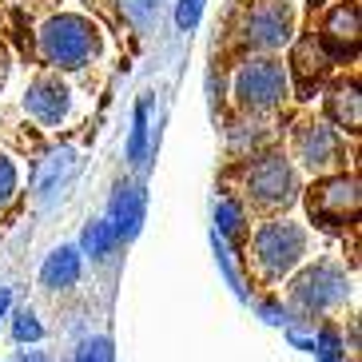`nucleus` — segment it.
Segmentation results:
<instances>
[{"mask_svg": "<svg viewBox=\"0 0 362 362\" xmlns=\"http://www.w3.org/2000/svg\"><path fill=\"white\" fill-rule=\"evenodd\" d=\"M12 195H16V168H12V160L0 156V211L12 203Z\"/></svg>", "mask_w": 362, "mask_h": 362, "instance_id": "16", "label": "nucleus"}, {"mask_svg": "<svg viewBox=\"0 0 362 362\" xmlns=\"http://www.w3.org/2000/svg\"><path fill=\"white\" fill-rule=\"evenodd\" d=\"M21 362H52V358H48V354H40V351H24Z\"/></svg>", "mask_w": 362, "mask_h": 362, "instance_id": "19", "label": "nucleus"}, {"mask_svg": "<svg viewBox=\"0 0 362 362\" xmlns=\"http://www.w3.org/2000/svg\"><path fill=\"white\" fill-rule=\"evenodd\" d=\"M76 362H112V342L107 339H88L80 351H76Z\"/></svg>", "mask_w": 362, "mask_h": 362, "instance_id": "14", "label": "nucleus"}, {"mask_svg": "<svg viewBox=\"0 0 362 362\" xmlns=\"http://www.w3.org/2000/svg\"><path fill=\"white\" fill-rule=\"evenodd\" d=\"M124 12H128V21H136V24H151L156 12H160V0H124Z\"/></svg>", "mask_w": 362, "mask_h": 362, "instance_id": "15", "label": "nucleus"}, {"mask_svg": "<svg viewBox=\"0 0 362 362\" xmlns=\"http://www.w3.org/2000/svg\"><path fill=\"white\" fill-rule=\"evenodd\" d=\"M310 247V231L303 223H291V219H267L263 227L251 239V259H255L259 275L267 283H279L287 279L303 259H307Z\"/></svg>", "mask_w": 362, "mask_h": 362, "instance_id": "2", "label": "nucleus"}, {"mask_svg": "<svg viewBox=\"0 0 362 362\" xmlns=\"http://www.w3.org/2000/svg\"><path fill=\"white\" fill-rule=\"evenodd\" d=\"M235 96L251 112L275 107L279 100L287 96V72H283V64H275V60H251L239 72V80H235Z\"/></svg>", "mask_w": 362, "mask_h": 362, "instance_id": "7", "label": "nucleus"}, {"mask_svg": "<svg viewBox=\"0 0 362 362\" xmlns=\"http://www.w3.org/2000/svg\"><path fill=\"white\" fill-rule=\"evenodd\" d=\"M287 28H291V8L283 0H267L259 4L251 24H247V36L259 44V48H275V44L287 40Z\"/></svg>", "mask_w": 362, "mask_h": 362, "instance_id": "9", "label": "nucleus"}, {"mask_svg": "<svg viewBox=\"0 0 362 362\" xmlns=\"http://www.w3.org/2000/svg\"><path fill=\"white\" fill-rule=\"evenodd\" d=\"M247 199H251V207H259L267 215L287 211L291 203L298 199V175L287 156L271 151V156H259L247 168Z\"/></svg>", "mask_w": 362, "mask_h": 362, "instance_id": "4", "label": "nucleus"}, {"mask_svg": "<svg viewBox=\"0 0 362 362\" xmlns=\"http://www.w3.org/2000/svg\"><path fill=\"white\" fill-rule=\"evenodd\" d=\"M291 68H295V76L303 80V84H319L322 76H327V68H330V60H327V52H322V40H315V36H303L298 40V48H295V56H291Z\"/></svg>", "mask_w": 362, "mask_h": 362, "instance_id": "12", "label": "nucleus"}, {"mask_svg": "<svg viewBox=\"0 0 362 362\" xmlns=\"http://www.w3.org/2000/svg\"><path fill=\"white\" fill-rule=\"evenodd\" d=\"M195 12H199V0H183V8H180V24H195Z\"/></svg>", "mask_w": 362, "mask_h": 362, "instance_id": "18", "label": "nucleus"}, {"mask_svg": "<svg viewBox=\"0 0 362 362\" xmlns=\"http://www.w3.org/2000/svg\"><path fill=\"white\" fill-rule=\"evenodd\" d=\"M358 175H346V171H334V175H322L315 180V187L307 192V215L310 223L327 235H339L358 219Z\"/></svg>", "mask_w": 362, "mask_h": 362, "instance_id": "3", "label": "nucleus"}, {"mask_svg": "<svg viewBox=\"0 0 362 362\" xmlns=\"http://www.w3.org/2000/svg\"><path fill=\"white\" fill-rule=\"evenodd\" d=\"M76 279H80V251L76 247H56L40 271V283L48 291H64V287H72Z\"/></svg>", "mask_w": 362, "mask_h": 362, "instance_id": "11", "label": "nucleus"}, {"mask_svg": "<svg viewBox=\"0 0 362 362\" xmlns=\"http://www.w3.org/2000/svg\"><path fill=\"white\" fill-rule=\"evenodd\" d=\"M291 307L310 315V319H322V315H334L339 307H346L351 298V275L346 267L334 263V259H319L315 267H303L287 287Z\"/></svg>", "mask_w": 362, "mask_h": 362, "instance_id": "1", "label": "nucleus"}, {"mask_svg": "<svg viewBox=\"0 0 362 362\" xmlns=\"http://www.w3.org/2000/svg\"><path fill=\"white\" fill-rule=\"evenodd\" d=\"M342 156H346V148L327 119H303L295 128V160L315 175H334L346 163Z\"/></svg>", "mask_w": 362, "mask_h": 362, "instance_id": "5", "label": "nucleus"}, {"mask_svg": "<svg viewBox=\"0 0 362 362\" xmlns=\"http://www.w3.org/2000/svg\"><path fill=\"white\" fill-rule=\"evenodd\" d=\"M24 104H28V112L40 119L44 128H52V124H60V119L68 116V88L60 84L56 76H40V80L28 88Z\"/></svg>", "mask_w": 362, "mask_h": 362, "instance_id": "8", "label": "nucleus"}, {"mask_svg": "<svg viewBox=\"0 0 362 362\" xmlns=\"http://www.w3.org/2000/svg\"><path fill=\"white\" fill-rule=\"evenodd\" d=\"M8 307H12V291H0V319L8 315Z\"/></svg>", "mask_w": 362, "mask_h": 362, "instance_id": "20", "label": "nucleus"}, {"mask_svg": "<svg viewBox=\"0 0 362 362\" xmlns=\"http://www.w3.org/2000/svg\"><path fill=\"white\" fill-rule=\"evenodd\" d=\"M327 116L334 128L342 132H358L362 124V100H358V88L354 84H339L334 92L327 96Z\"/></svg>", "mask_w": 362, "mask_h": 362, "instance_id": "10", "label": "nucleus"}, {"mask_svg": "<svg viewBox=\"0 0 362 362\" xmlns=\"http://www.w3.org/2000/svg\"><path fill=\"white\" fill-rule=\"evenodd\" d=\"M96 48V36L80 16H60L40 33V52L56 68H80Z\"/></svg>", "mask_w": 362, "mask_h": 362, "instance_id": "6", "label": "nucleus"}, {"mask_svg": "<svg viewBox=\"0 0 362 362\" xmlns=\"http://www.w3.org/2000/svg\"><path fill=\"white\" fill-rule=\"evenodd\" d=\"M327 40L339 48V52H354V44H358V8H334L327 21Z\"/></svg>", "mask_w": 362, "mask_h": 362, "instance_id": "13", "label": "nucleus"}, {"mask_svg": "<svg viewBox=\"0 0 362 362\" xmlns=\"http://www.w3.org/2000/svg\"><path fill=\"white\" fill-rule=\"evenodd\" d=\"M40 334H44V330H40V322H36V315H33V310H21V315H16V339H40Z\"/></svg>", "mask_w": 362, "mask_h": 362, "instance_id": "17", "label": "nucleus"}]
</instances>
